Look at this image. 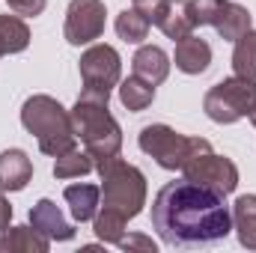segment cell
<instances>
[{
  "instance_id": "obj_2",
  "label": "cell",
  "mask_w": 256,
  "mask_h": 253,
  "mask_svg": "<svg viewBox=\"0 0 256 253\" xmlns=\"http://www.w3.org/2000/svg\"><path fill=\"white\" fill-rule=\"evenodd\" d=\"M108 96L98 92H80L74 108H72V122H74V134L84 143V149L92 155L96 167L120 158L122 152V128L116 122V116L108 108Z\"/></svg>"
},
{
  "instance_id": "obj_22",
  "label": "cell",
  "mask_w": 256,
  "mask_h": 253,
  "mask_svg": "<svg viewBox=\"0 0 256 253\" xmlns=\"http://www.w3.org/2000/svg\"><path fill=\"white\" fill-rule=\"evenodd\" d=\"M232 72L238 78L256 80V30L250 27L242 39H236V51H232Z\"/></svg>"
},
{
  "instance_id": "obj_25",
  "label": "cell",
  "mask_w": 256,
  "mask_h": 253,
  "mask_svg": "<svg viewBox=\"0 0 256 253\" xmlns=\"http://www.w3.org/2000/svg\"><path fill=\"white\" fill-rule=\"evenodd\" d=\"M120 248H126V250H146V253H155V242L152 238H146V236H122L120 242H116Z\"/></svg>"
},
{
  "instance_id": "obj_13",
  "label": "cell",
  "mask_w": 256,
  "mask_h": 253,
  "mask_svg": "<svg viewBox=\"0 0 256 253\" xmlns=\"http://www.w3.org/2000/svg\"><path fill=\"white\" fill-rule=\"evenodd\" d=\"M173 63L185 74H202L212 66V45L206 39H200L196 33H191V36H185V39L176 42Z\"/></svg>"
},
{
  "instance_id": "obj_4",
  "label": "cell",
  "mask_w": 256,
  "mask_h": 253,
  "mask_svg": "<svg viewBox=\"0 0 256 253\" xmlns=\"http://www.w3.org/2000/svg\"><path fill=\"white\" fill-rule=\"evenodd\" d=\"M96 170L102 176V206L120 212L126 220L137 218L146 206V176L122 158H110Z\"/></svg>"
},
{
  "instance_id": "obj_16",
  "label": "cell",
  "mask_w": 256,
  "mask_h": 253,
  "mask_svg": "<svg viewBox=\"0 0 256 253\" xmlns=\"http://www.w3.org/2000/svg\"><path fill=\"white\" fill-rule=\"evenodd\" d=\"M134 74H140L143 80H149V84H164L167 80V74H170V57L158 48V45H143V48H137V54H134Z\"/></svg>"
},
{
  "instance_id": "obj_28",
  "label": "cell",
  "mask_w": 256,
  "mask_h": 253,
  "mask_svg": "<svg viewBox=\"0 0 256 253\" xmlns=\"http://www.w3.org/2000/svg\"><path fill=\"white\" fill-rule=\"evenodd\" d=\"M134 3H140V0H134Z\"/></svg>"
},
{
  "instance_id": "obj_12",
  "label": "cell",
  "mask_w": 256,
  "mask_h": 253,
  "mask_svg": "<svg viewBox=\"0 0 256 253\" xmlns=\"http://www.w3.org/2000/svg\"><path fill=\"white\" fill-rule=\"evenodd\" d=\"M30 226L39 230L51 242H72L74 238V224L66 220V214L54 200H39L30 208Z\"/></svg>"
},
{
  "instance_id": "obj_3",
  "label": "cell",
  "mask_w": 256,
  "mask_h": 253,
  "mask_svg": "<svg viewBox=\"0 0 256 253\" xmlns=\"http://www.w3.org/2000/svg\"><path fill=\"white\" fill-rule=\"evenodd\" d=\"M21 126L36 137L39 149L51 158L74 149V143H78L72 110H66L51 96H30L21 108Z\"/></svg>"
},
{
  "instance_id": "obj_27",
  "label": "cell",
  "mask_w": 256,
  "mask_h": 253,
  "mask_svg": "<svg viewBox=\"0 0 256 253\" xmlns=\"http://www.w3.org/2000/svg\"><path fill=\"white\" fill-rule=\"evenodd\" d=\"M250 122H254V128H256V114H254V116H250Z\"/></svg>"
},
{
  "instance_id": "obj_18",
  "label": "cell",
  "mask_w": 256,
  "mask_h": 253,
  "mask_svg": "<svg viewBox=\"0 0 256 253\" xmlns=\"http://www.w3.org/2000/svg\"><path fill=\"white\" fill-rule=\"evenodd\" d=\"M30 45V27L12 12V15H0V54H21Z\"/></svg>"
},
{
  "instance_id": "obj_29",
  "label": "cell",
  "mask_w": 256,
  "mask_h": 253,
  "mask_svg": "<svg viewBox=\"0 0 256 253\" xmlns=\"http://www.w3.org/2000/svg\"><path fill=\"white\" fill-rule=\"evenodd\" d=\"M0 57H3V54H0Z\"/></svg>"
},
{
  "instance_id": "obj_9",
  "label": "cell",
  "mask_w": 256,
  "mask_h": 253,
  "mask_svg": "<svg viewBox=\"0 0 256 253\" xmlns=\"http://www.w3.org/2000/svg\"><path fill=\"white\" fill-rule=\"evenodd\" d=\"M152 27H158L167 39L179 42L196 30V15H194L191 0H140L134 3Z\"/></svg>"
},
{
  "instance_id": "obj_20",
  "label": "cell",
  "mask_w": 256,
  "mask_h": 253,
  "mask_svg": "<svg viewBox=\"0 0 256 253\" xmlns=\"http://www.w3.org/2000/svg\"><path fill=\"white\" fill-rule=\"evenodd\" d=\"M96 170V161L86 149H68L63 155H57V164H54V176L57 179H80L86 173Z\"/></svg>"
},
{
  "instance_id": "obj_23",
  "label": "cell",
  "mask_w": 256,
  "mask_h": 253,
  "mask_svg": "<svg viewBox=\"0 0 256 253\" xmlns=\"http://www.w3.org/2000/svg\"><path fill=\"white\" fill-rule=\"evenodd\" d=\"M126 224H128L126 218H122L120 212L108 208V206H102L98 214L92 218V230H96L98 242H104V244H116V242L126 236Z\"/></svg>"
},
{
  "instance_id": "obj_6",
  "label": "cell",
  "mask_w": 256,
  "mask_h": 253,
  "mask_svg": "<svg viewBox=\"0 0 256 253\" xmlns=\"http://www.w3.org/2000/svg\"><path fill=\"white\" fill-rule=\"evenodd\" d=\"M202 110L212 122L218 126H232L244 116L256 114V80L248 78H224L220 84H214L206 98H202Z\"/></svg>"
},
{
  "instance_id": "obj_19",
  "label": "cell",
  "mask_w": 256,
  "mask_h": 253,
  "mask_svg": "<svg viewBox=\"0 0 256 253\" xmlns=\"http://www.w3.org/2000/svg\"><path fill=\"white\" fill-rule=\"evenodd\" d=\"M120 102L126 104L128 110H146L155 102V84L143 80L140 74H131L126 80H120Z\"/></svg>"
},
{
  "instance_id": "obj_24",
  "label": "cell",
  "mask_w": 256,
  "mask_h": 253,
  "mask_svg": "<svg viewBox=\"0 0 256 253\" xmlns=\"http://www.w3.org/2000/svg\"><path fill=\"white\" fill-rule=\"evenodd\" d=\"M6 3H9V9H12L15 15L36 18V15L45 12V3H48V0H6Z\"/></svg>"
},
{
  "instance_id": "obj_21",
  "label": "cell",
  "mask_w": 256,
  "mask_h": 253,
  "mask_svg": "<svg viewBox=\"0 0 256 253\" xmlns=\"http://www.w3.org/2000/svg\"><path fill=\"white\" fill-rule=\"evenodd\" d=\"M149 30H152V24H149V18H146L137 6L122 9V12L116 15V33H120V39L128 42V45H140V42L149 36Z\"/></svg>"
},
{
  "instance_id": "obj_5",
  "label": "cell",
  "mask_w": 256,
  "mask_h": 253,
  "mask_svg": "<svg viewBox=\"0 0 256 253\" xmlns=\"http://www.w3.org/2000/svg\"><path fill=\"white\" fill-rule=\"evenodd\" d=\"M137 146L149 158H155V164L164 167V170H182L196 152H208L212 149V143L206 137L179 134L176 128L164 126V122H155V126L143 128L140 137H137Z\"/></svg>"
},
{
  "instance_id": "obj_15",
  "label": "cell",
  "mask_w": 256,
  "mask_h": 253,
  "mask_svg": "<svg viewBox=\"0 0 256 253\" xmlns=\"http://www.w3.org/2000/svg\"><path fill=\"white\" fill-rule=\"evenodd\" d=\"M33 179V161L21 149L0 152V190H24Z\"/></svg>"
},
{
  "instance_id": "obj_17",
  "label": "cell",
  "mask_w": 256,
  "mask_h": 253,
  "mask_svg": "<svg viewBox=\"0 0 256 253\" xmlns=\"http://www.w3.org/2000/svg\"><path fill=\"white\" fill-rule=\"evenodd\" d=\"M230 212H232V230L238 232L242 248L256 250V194H242Z\"/></svg>"
},
{
  "instance_id": "obj_7",
  "label": "cell",
  "mask_w": 256,
  "mask_h": 253,
  "mask_svg": "<svg viewBox=\"0 0 256 253\" xmlns=\"http://www.w3.org/2000/svg\"><path fill=\"white\" fill-rule=\"evenodd\" d=\"M194 15H196V27H214L220 39L236 42L250 30V12L248 6L236 3V0H191Z\"/></svg>"
},
{
  "instance_id": "obj_26",
  "label": "cell",
  "mask_w": 256,
  "mask_h": 253,
  "mask_svg": "<svg viewBox=\"0 0 256 253\" xmlns=\"http://www.w3.org/2000/svg\"><path fill=\"white\" fill-rule=\"evenodd\" d=\"M12 220V202L6 200V190H0V230H6Z\"/></svg>"
},
{
  "instance_id": "obj_14",
  "label": "cell",
  "mask_w": 256,
  "mask_h": 253,
  "mask_svg": "<svg viewBox=\"0 0 256 253\" xmlns=\"http://www.w3.org/2000/svg\"><path fill=\"white\" fill-rule=\"evenodd\" d=\"M63 200L72 212V218H74V224H86L102 208V185H90V182L68 185L63 190Z\"/></svg>"
},
{
  "instance_id": "obj_11",
  "label": "cell",
  "mask_w": 256,
  "mask_h": 253,
  "mask_svg": "<svg viewBox=\"0 0 256 253\" xmlns=\"http://www.w3.org/2000/svg\"><path fill=\"white\" fill-rule=\"evenodd\" d=\"M104 3L102 0H72L66 9L63 36L68 45H92L104 33Z\"/></svg>"
},
{
  "instance_id": "obj_1",
  "label": "cell",
  "mask_w": 256,
  "mask_h": 253,
  "mask_svg": "<svg viewBox=\"0 0 256 253\" xmlns=\"http://www.w3.org/2000/svg\"><path fill=\"white\" fill-rule=\"evenodd\" d=\"M152 226L170 248H208L232 232V212L226 194L182 176L155 194Z\"/></svg>"
},
{
  "instance_id": "obj_10",
  "label": "cell",
  "mask_w": 256,
  "mask_h": 253,
  "mask_svg": "<svg viewBox=\"0 0 256 253\" xmlns=\"http://www.w3.org/2000/svg\"><path fill=\"white\" fill-rule=\"evenodd\" d=\"M182 176L196 182V185H208V188L220 190V194H232L238 188V167H236V161L224 158V155H214L212 149L208 152H196L182 167Z\"/></svg>"
},
{
  "instance_id": "obj_8",
  "label": "cell",
  "mask_w": 256,
  "mask_h": 253,
  "mask_svg": "<svg viewBox=\"0 0 256 253\" xmlns=\"http://www.w3.org/2000/svg\"><path fill=\"white\" fill-rule=\"evenodd\" d=\"M80 80L86 92H98L110 98V90L122 80V60L110 45H90L80 54Z\"/></svg>"
}]
</instances>
